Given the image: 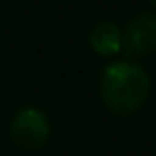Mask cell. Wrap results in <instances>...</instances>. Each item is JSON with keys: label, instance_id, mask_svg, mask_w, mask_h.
Masks as SVG:
<instances>
[{"label": "cell", "instance_id": "obj_1", "mask_svg": "<svg viewBox=\"0 0 156 156\" xmlns=\"http://www.w3.org/2000/svg\"><path fill=\"white\" fill-rule=\"evenodd\" d=\"M150 94L147 71L133 60L109 62L101 73V98L115 115H130L143 107Z\"/></svg>", "mask_w": 156, "mask_h": 156}, {"label": "cell", "instance_id": "obj_2", "mask_svg": "<svg viewBox=\"0 0 156 156\" xmlns=\"http://www.w3.org/2000/svg\"><path fill=\"white\" fill-rule=\"evenodd\" d=\"M49 133H51V124H49L47 113L39 107H32V105L15 111V115L9 124L11 141L24 152L41 150L47 143Z\"/></svg>", "mask_w": 156, "mask_h": 156}, {"label": "cell", "instance_id": "obj_3", "mask_svg": "<svg viewBox=\"0 0 156 156\" xmlns=\"http://www.w3.org/2000/svg\"><path fill=\"white\" fill-rule=\"evenodd\" d=\"M122 49L128 56H147L156 51V15L137 13L122 30Z\"/></svg>", "mask_w": 156, "mask_h": 156}, {"label": "cell", "instance_id": "obj_4", "mask_svg": "<svg viewBox=\"0 0 156 156\" xmlns=\"http://www.w3.org/2000/svg\"><path fill=\"white\" fill-rule=\"evenodd\" d=\"M88 41L98 56H115L122 49V28L115 22L101 20L90 28Z\"/></svg>", "mask_w": 156, "mask_h": 156}, {"label": "cell", "instance_id": "obj_5", "mask_svg": "<svg viewBox=\"0 0 156 156\" xmlns=\"http://www.w3.org/2000/svg\"><path fill=\"white\" fill-rule=\"evenodd\" d=\"M150 2H152V7H154V9H156V0H150Z\"/></svg>", "mask_w": 156, "mask_h": 156}]
</instances>
